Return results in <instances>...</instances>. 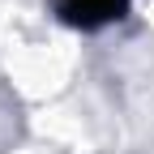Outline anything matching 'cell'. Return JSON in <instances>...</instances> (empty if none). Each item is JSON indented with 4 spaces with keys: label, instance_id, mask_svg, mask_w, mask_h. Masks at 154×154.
I'll return each mask as SVG.
<instances>
[{
    "label": "cell",
    "instance_id": "obj_1",
    "mask_svg": "<svg viewBox=\"0 0 154 154\" xmlns=\"http://www.w3.org/2000/svg\"><path fill=\"white\" fill-rule=\"evenodd\" d=\"M56 9L69 26H82V30H99L116 17H124L128 0H56Z\"/></svg>",
    "mask_w": 154,
    "mask_h": 154
}]
</instances>
